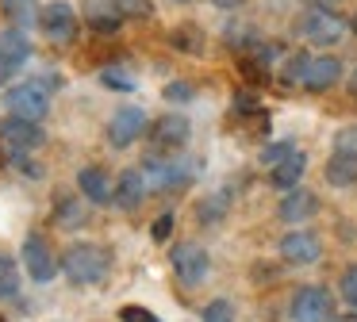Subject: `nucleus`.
<instances>
[{"mask_svg": "<svg viewBox=\"0 0 357 322\" xmlns=\"http://www.w3.org/2000/svg\"><path fill=\"white\" fill-rule=\"evenodd\" d=\"M334 150L357 153V130H342V135H338V146H334Z\"/></svg>", "mask_w": 357, "mask_h": 322, "instance_id": "c9c22d12", "label": "nucleus"}, {"mask_svg": "<svg viewBox=\"0 0 357 322\" xmlns=\"http://www.w3.org/2000/svg\"><path fill=\"white\" fill-rule=\"evenodd\" d=\"M300 35L307 38V43H315V46H334L342 35H346V23H342L338 15H331V12L311 8V12L300 20Z\"/></svg>", "mask_w": 357, "mask_h": 322, "instance_id": "1a4fd4ad", "label": "nucleus"}, {"mask_svg": "<svg viewBox=\"0 0 357 322\" xmlns=\"http://www.w3.org/2000/svg\"><path fill=\"white\" fill-rule=\"evenodd\" d=\"M39 27L54 46H70L77 38V12L70 4H62V0H54V4H47L39 12Z\"/></svg>", "mask_w": 357, "mask_h": 322, "instance_id": "39448f33", "label": "nucleus"}, {"mask_svg": "<svg viewBox=\"0 0 357 322\" xmlns=\"http://www.w3.org/2000/svg\"><path fill=\"white\" fill-rule=\"evenodd\" d=\"M0 322H4V319H0Z\"/></svg>", "mask_w": 357, "mask_h": 322, "instance_id": "37998d69", "label": "nucleus"}, {"mask_svg": "<svg viewBox=\"0 0 357 322\" xmlns=\"http://www.w3.org/2000/svg\"><path fill=\"white\" fill-rule=\"evenodd\" d=\"M303 169H307V153L292 150L284 161H277V165L269 169V184H273V188H280V192H292L296 184H300Z\"/></svg>", "mask_w": 357, "mask_h": 322, "instance_id": "f3484780", "label": "nucleus"}, {"mask_svg": "<svg viewBox=\"0 0 357 322\" xmlns=\"http://www.w3.org/2000/svg\"><path fill=\"white\" fill-rule=\"evenodd\" d=\"M116 12L123 15V20H146V15L154 12V4H150V0H116Z\"/></svg>", "mask_w": 357, "mask_h": 322, "instance_id": "393cba45", "label": "nucleus"}, {"mask_svg": "<svg viewBox=\"0 0 357 322\" xmlns=\"http://www.w3.org/2000/svg\"><path fill=\"white\" fill-rule=\"evenodd\" d=\"M323 176H326V184H334V188H349V184H357V153L334 150L331 158H326Z\"/></svg>", "mask_w": 357, "mask_h": 322, "instance_id": "a211bd4d", "label": "nucleus"}, {"mask_svg": "<svg viewBox=\"0 0 357 322\" xmlns=\"http://www.w3.org/2000/svg\"><path fill=\"white\" fill-rule=\"evenodd\" d=\"M315 211H319V196L315 192H303V188L284 192V199L277 204V215L284 222H307Z\"/></svg>", "mask_w": 357, "mask_h": 322, "instance_id": "dca6fc26", "label": "nucleus"}, {"mask_svg": "<svg viewBox=\"0 0 357 322\" xmlns=\"http://www.w3.org/2000/svg\"><path fill=\"white\" fill-rule=\"evenodd\" d=\"M188 135H192V123L177 112H165L150 123V142H154L158 150H181V146L188 142Z\"/></svg>", "mask_w": 357, "mask_h": 322, "instance_id": "9d476101", "label": "nucleus"}, {"mask_svg": "<svg viewBox=\"0 0 357 322\" xmlns=\"http://www.w3.org/2000/svg\"><path fill=\"white\" fill-rule=\"evenodd\" d=\"M85 20H89V27H93V31H100V35H112V31H119V27H123V15L116 12V4H112V8H104V4H93V0H89Z\"/></svg>", "mask_w": 357, "mask_h": 322, "instance_id": "412c9836", "label": "nucleus"}, {"mask_svg": "<svg viewBox=\"0 0 357 322\" xmlns=\"http://www.w3.org/2000/svg\"><path fill=\"white\" fill-rule=\"evenodd\" d=\"M169 234H173V215L165 211V215H158V219L150 222V238H154V242H165Z\"/></svg>", "mask_w": 357, "mask_h": 322, "instance_id": "473e14b6", "label": "nucleus"}, {"mask_svg": "<svg viewBox=\"0 0 357 322\" xmlns=\"http://www.w3.org/2000/svg\"><path fill=\"white\" fill-rule=\"evenodd\" d=\"M16 161H20V173H24V176H43L39 161H27V158H16Z\"/></svg>", "mask_w": 357, "mask_h": 322, "instance_id": "e433bc0d", "label": "nucleus"}, {"mask_svg": "<svg viewBox=\"0 0 357 322\" xmlns=\"http://www.w3.org/2000/svg\"><path fill=\"white\" fill-rule=\"evenodd\" d=\"M234 112H238V115H254L257 112V96H254V92H234Z\"/></svg>", "mask_w": 357, "mask_h": 322, "instance_id": "72a5a7b5", "label": "nucleus"}, {"mask_svg": "<svg viewBox=\"0 0 357 322\" xmlns=\"http://www.w3.org/2000/svg\"><path fill=\"white\" fill-rule=\"evenodd\" d=\"M162 96L169 100V104H188V100L196 96V89H192L188 81H169V84H165V92H162Z\"/></svg>", "mask_w": 357, "mask_h": 322, "instance_id": "c85d7f7f", "label": "nucleus"}, {"mask_svg": "<svg viewBox=\"0 0 357 322\" xmlns=\"http://www.w3.org/2000/svg\"><path fill=\"white\" fill-rule=\"evenodd\" d=\"M119 322H162V319L139 303H127V307H119Z\"/></svg>", "mask_w": 357, "mask_h": 322, "instance_id": "7c9ffc66", "label": "nucleus"}, {"mask_svg": "<svg viewBox=\"0 0 357 322\" xmlns=\"http://www.w3.org/2000/svg\"><path fill=\"white\" fill-rule=\"evenodd\" d=\"M338 77H342V61L334 58V54H323V58H311L307 77H303V89L307 92H326V89L338 84Z\"/></svg>", "mask_w": 357, "mask_h": 322, "instance_id": "2eb2a0df", "label": "nucleus"}, {"mask_svg": "<svg viewBox=\"0 0 357 322\" xmlns=\"http://www.w3.org/2000/svg\"><path fill=\"white\" fill-rule=\"evenodd\" d=\"M58 219H62V222H81V211L73 207L70 196H58Z\"/></svg>", "mask_w": 357, "mask_h": 322, "instance_id": "f704fd0d", "label": "nucleus"}, {"mask_svg": "<svg viewBox=\"0 0 357 322\" xmlns=\"http://www.w3.org/2000/svg\"><path fill=\"white\" fill-rule=\"evenodd\" d=\"M146 169H150L146 184H154V188H185L192 181V173L185 165H177V161H150Z\"/></svg>", "mask_w": 357, "mask_h": 322, "instance_id": "6ab92c4d", "label": "nucleus"}, {"mask_svg": "<svg viewBox=\"0 0 357 322\" xmlns=\"http://www.w3.org/2000/svg\"><path fill=\"white\" fill-rule=\"evenodd\" d=\"M100 81L108 84V89H123V92H131L135 89V81H131V73L127 69H116V66H108V69H100Z\"/></svg>", "mask_w": 357, "mask_h": 322, "instance_id": "a878e982", "label": "nucleus"}, {"mask_svg": "<svg viewBox=\"0 0 357 322\" xmlns=\"http://www.w3.org/2000/svg\"><path fill=\"white\" fill-rule=\"evenodd\" d=\"M142 130H146V115H142V107H119V112L108 119V142L116 146V150H123V146L139 142Z\"/></svg>", "mask_w": 357, "mask_h": 322, "instance_id": "9b49d317", "label": "nucleus"}, {"mask_svg": "<svg viewBox=\"0 0 357 322\" xmlns=\"http://www.w3.org/2000/svg\"><path fill=\"white\" fill-rule=\"evenodd\" d=\"M4 107H8V115H20V119H31V123H43L50 112V100L43 89H35L31 81L27 84H16V89L4 92Z\"/></svg>", "mask_w": 357, "mask_h": 322, "instance_id": "423d86ee", "label": "nucleus"}, {"mask_svg": "<svg viewBox=\"0 0 357 322\" xmlns=\"http://www.w3.org/2000/svg\"><path fill=\"white\" fill-rule=\"evenodd\" d=\"M20 291V268H16V257H8V253L0 250V296L12 299Z\"/></svg>", "mask_w": 357, "mask_h": 322, "instance_id": "5701e85b", "label": "nucleus"}, {"mask_svg": "<svg viewBox=\"0 0 357 322\" xmlns=\"http://www.w3.org/2000/svg\"><path fill=\"white\" fill-rule=\"evenodd\" d=\"M169 265L185 284H200L204 276H208V268H211V257H208V250H204L200 242H181V245L169 250Z\"/></svg>", "mask_w": 357, "mask_h": 322, "instance_id": "0eeeda50", "label": "nucleus"}, {"mask_svg": "<svg viewBox=\"0 0 357 322\" xmlns=\"http://www.w3.org/2000/svg\"><path fill=\"white\" fill-rule=\"evenodd\" d=\"M146 173L142 169H123V176L116 181V196H112V204L123 207V211H135V207L146 199Z\"/></svg>", "mask_w": 357, "mask_h": 322, "instance_id": "4468645a", "label": "nucleus"}, {"mask_svg": "<svg viewBox=\"0 0 357 322\" xmlns=\"http://www.w3.org/2000/svg\"><path fill=\"white\" fill-rule=\"evenodd\" d=\"M338 291H342V299H346L349 307H357V265H349L346 273H342Z\"/></svg>", "mask_w": 357, "mask_h": 322, "instance_id": "c756f323", "label": "nucleus"}, {"mask_svg": "<svg viewBox=\"0 0 357 322\" xmlns=\"http://www.w3.org/2000/svg\"><path fill=\"white\" fill-rule=\"evenodd\" d=\"M331 322H357V311L354 314H338V319H331Z\"/></svg>", "mask_w": 357, "mask_h": 322, "instance_id": "a19ab883", "label": "nucleus"}, {"mask_svg": "<svg viewBox=\"0 0 357 322\" xmlns=\"http://www.w3.org/2000/svg\"><path fill=\"white\" fill-rule=\"evenodd\" d=\"M196 215H200V222L223 219V215H227V196H208V199L200 204V211H196Z\"/></svg>", "mask_w": 357, "mask_h": 322, "instance_id": "cd10ccee", "label": "nucleus"}, {"mask_svg": "<svg viewBox=\"0 0 357 322\" xmlns=\"http://www.w3.org/2000/svg\"><path fill=\"white\" fill-rule=\"evenodd\" d=\"M280 257L288 265H315L323 257V242H319L315 230H288L280 238Z\"/></svg>", "mask_w": 357, "mask_h": 322, "instance_id": "6e6552de", "label": "nucleus"}, {"mask_svg": "<svg viewBox=\"0 0 357 322\" xmlns=\"http://www.w3.org/2000/svg\"><path fill=\"white\" fill-rule=\"evenodd\" d=\"M346 84H349V96H354V100H357V69H354V73H349V77H346Z\"/></svg>", "mask_w": 357, "mask_h": 322, "instance_id": "ea45409f", "label": "nucleus"}, {"mask_svg": "<svg viewBox=\"0 0 357 322\" xmlns=\"http://www.w3.org/2000/svg\"><path fill=\"white\" fill-rule=\"evenodd\" d=\"M208 4H215V8H238V4H246V0H208Z\"/></svg>", "mask_w": 357, "mask_h": 322, "instance_id": "58836bf2", "label": "nucleus"}, {"mask_svg": "<svg viewBox=\"0 0 357 322\" xmlns=\"http://www.w3.org/2000/svg\"><path fill=\"white\" fill-rule=\"evenodd\" d=\"M77 188H81V196H85L89 204H96V207L112 204V196H116V188H112L108 173H104L100 165H85V169H77Z\"/></svg>", "mask_w": 357, "mask_h": 322, "instance_id": "ddd939ff", "label": "nucleus"}, {"mask_svg": "<svg viewBox=\"0 0 357 322\" xmlns=\"http://www.w3.org/2000/svg\"><path fill=\"white\" fill-rule=\"evenodd\" d=\"M58 261H62V276L70 284H77V288H89V284H100L104 276H108V250L96 242H70L62 253H58Z\"/></svg>", "mask_w": 357, "mask_h": 322, "instance_id": "f257e3e1", "label": "nucleus"}, {"mask_svg": "<svg viewBox=\"0 0 357 322\" xmlns=\"http://www.w3.org/2000/svg\"><path fill=\"white\" fill-rule=\"evenodd\" d=\"M47 142V130L43 123H31V119H20V115H8V119L0 123V146L16 158H27L31 150Z\"/></svg>", "mask_w": 357, "mask_h": 322, "instance_id": "7ed1b4c3", "label": "nucleus"}, {"mask_svg": "<svg viewBox=\"0 0 357 322\" xmlns=\"http://www.w3.org/2000/svg\"><path fill=\"white\" fill-rule=\"evenodd\" d=\"M296 150V146L292 142H277V146H265V150H261V161H265V165H277V161H284L288 158V153H292Z\"/></svg>", "mask_w": 357, "mask_h": 322, "instance_id": "2f4dec72", "label": "nucleus"}, {"mask_svg": "<svg viewBox=\"0 0 357 322\" xmlns=\"http://www.w3.org/2000/svg\"><path fill=\"white\" fill-rule=\"evenodd\" d=\"M20 261H24L27 276L39 284L54 280L58 273H62V261H58V253L50 250V242L43 234H27L24 238V250H20Z\"/></svg>", "mask_w": 357, "mask_h": 322, "instance_id": "20e7f679", "label": "nucleus"}, {"mask_svg": "<svg viewBox=\"0 0 357 322\" xmlns=\"http://www.w3.org/2000/svg\"><path fill=\"white\" fill-rule=\"evenodd\" d=\"M169 46L177 54H192V58H204V46H208V38H204V31L196 27V23H181V27L169 31Z\"/></svg>", "mask_w": 357, "mask_h": 322, "instance_id": "aec40b11", "label": "nucleus"}, {"mask_svg": "<svg viewBox=\"0 0 357 322\" xmlns=\"http://www.w3.org/2000/svg\"><path fill=\"white\" fill-rule=\"evenodd\" d=\"M292 322H331L334 319V299L323 284H303L288 303Z\"/></svg>", "mask_w": 357, "mask_h": 322, "instance_id": "f03ea898", "label": "nucleus"}, {"mask_svg": "<svg viewBox=\"0 0 357 322\" xmlns=\"http://www.w3.org/2000/svg\"><path fill=\"white\" fill-rule=\"evenodd\" d=\"M0 12L8 15L16 27H24V23H39V12H43V8L35 4V0H0Z\"/></svg>", "mask_w": 357, "mask_h": 322, "instance_id": "4be33fe9", "label": "nucleus"}, {"mask_svg": "<svg viewBox=\"0 0 357 322\" xmlns=\"http://www.w3.org/2000/svg\"><path fill=\"white\" fill-rule=\"evenodd\" d=\"M311 8H319V12H334V8L342 4V0H307Z\"/></svg>", "mask_w": 357, "mask_h": 322, "instance_id": "4c0bfd02", "label": "nucleus"}, {"mask_svg": "<svg viewBox=\"0 0 357 322\" xmlns=\"http://www.w3.org/2000/svg\"><path fill=\"white\" fill-rule=\"evenodd\" d=\"M204 322H234V307L227 299H211L204 307Z\"/></svg>", "mask_w": 357, "mask_h": 322, "instance_id": "bb28decb", "label": "nucleus"}, {"mask_svg": "<svg viewBox=\"0 0 357 322\" xmlns=\"http://www.w3.org/2000/svg\"><path fill=\"white\" fill-rule=\"evenodd\" d=\"M31 58V43L20 27H4L0 31V81H8L24 61Z\"/></svg>", "mask_w": 357, "mask_h": 322, "instance_id": "f8f14e48", "label": "nucleus"}, {"mask_svg": "<svg viewBox=\"0 0 357 322\" xmlns=\"http://www.w3.org/2000/svg\"><path fill=\"white\" fill-rule=\"evenodd\" d=\"M307 66H311V58L307 54H292V58L280 66V81H288V84H303V77H307Z\"/></svg>", "mask_w": 357, "mask_h": 322, "instance_id": "b1692460", "label": "nucleus"}, {"mask_svg": "<svg viewBox=\"0 0 357 322\" xmlns=\"http://www.w3.org/2000/svg\"><path fill=\"white\" fill-rule=\"evenodd\" d=\"M349 31H354V35H357V15H354V20H349Z\"/></svg>", "mask_w": 357, "mask_h": 322, "instance_id": "79ce46f5", "label": "nucleus"}]
</instances>
